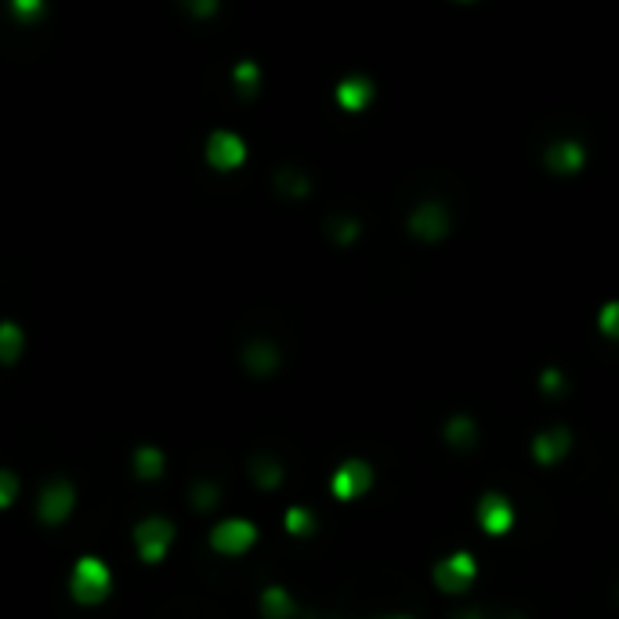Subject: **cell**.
Here are the masks:
<instances>
[{
    "instance_id": "3",
    "label": "cell",
    "mask_w": 619,
    "mask_h": 619,
    "mask_svg": "<svg viewBox=\"0 0 619 619\" xmlns=\"http://www.w3.org/2000/svg\"><path fill=\"white\" fill-rule=\"evenodd\" d=\"M478 576V562L471 551H453L446 554L442 562H435V569H431V580H435V587L446 594H464L471 583H475Z\"/></svg>"
},
{
    "instance_id": "20",
    "label": "cell",
    "mask_w": 619,
    "mask_h": 619,
    "mask_svg": "<svg viewBox=\"0 0 619 619\" xmlns=\"http://www.w3.org/2000/svg\"><path fill=\"white\" fill-rule=\"evenodd\" d=\"M163 453L156 446H138L134 449V475L138 478H160L163 475Z\"/></svg>"
},
{
    "instance_id": "16",
    "label": "cell",
    "mask_w": 619,
    "mask_h": 619,
    "mask_svg": "<svg viewBox=\"0 0 619 619\" xmlns=\"http://www.w3.org/2000/svg\"><path fill=\"white\" fill-rule=\"evenodd\" d=\"M283 464L276 457H268V453H258V457H250V478H254V486L272 493V489L283 486Z\"/></svg>"
},
{
    "instance_id": "13",
    "label": "cell",
    "mask_w": 619,
    "mask_h": 619,
    "mask_svg": "<svg viewBox=\"0 0 619 619\" xmlns=\"http://www.w3.org/2000/svg\"><path fill=\"white\" fill-rule=\"evenodd\" d=\"M279 362H283V355H279L276 341H268V337H258V341H250L243 348V366L254 377H272L279 370Z\"/></svg>"
},
{
    "instance_id": "29",
    "label": "cell",
    "mask_w": 619,
    "mask_h": 619,
    "mask_svg": "<svg viewBox=\"0 0 619 619\" xmlns=\"http://www.w3.org/2000/svg\"><path fill=\"white\" fill-rule=\"evenodd\" d=\"M453 619H489V616H486V609H475V605H471V609L453 612Z\"/></svg>"
},
{
    "instance_id": "1",
    "label": "cell",
    "mask_w": 619,
    "mask_h": 619,
    "mask_svg": "<svg viewBox=\"0 0 619 619\" xmlns=\"http://www.w3.org/2000/svg\"><path fill=\"white\" fill-rule=\"evenodd\" d=\"M69 591L80 605H102L113 591V572L102 558L95 554H84L77 565H73V576H69Z\"/></svg>"
},
{
    "instance_id": "12",
    "label": "cell",
    "mask_w": 619,
    "mask_h": 619,
    "mask_svg": "<svg viewBox=\"0 0 619 619\" xmlns=\"http://www.w3.org/2000/svg\"><path fill=\"white\" fill-rule=\"evenodd\" d=\"M373 80L370 77H362V73H352V77H344L341 84L334 87V98L337 105H341L344 113H366L373 102Z\"/></svg>"
},
{
    "instance_id": "25",
    "label": "cell",
    "mask_w": 619,
    "mask_h": 619,
    "mask_svg": "<svg viewBox=\"0 0 619 619\" xmlns=\"http://www.w3.org/2000/svg\"><path fill=\"white\" fill-rule=\"evenodd\" d=\"M598 330H601V337L619 341V301H605V305L598 308Z\"/></svg>"
},
{
    "instance_id": "11",
    "label": "cell",
    "mask_w": 619,
    "mask_h": 619,
    "mask_svg": "<svg viewBox=\"0 0 619 619\" xmlns=\"http://www.w3.org/2000/svg\"><path fill=\"white\" fill-rule=\"evenodd\" d=\"M533 460L540 467H554V464H562L565 457H569V449H572V431L569 428H547L540 431V435H533Z\"/></svg>"
},
{
    "instance_id": "9",
    "label": "cell",
    "mask_w": 619,
    "mask_h": 619,
    "mask_svg": "<svg viewBox=\"0 0 619 619\" xmlns=\"http://www.w3.org/2000/svg\"><path fill=\"white\" fill-rule=\"evenodd\" d=\"M475 518H478V525H482V533H489V536H504L515 529V507H511V500H507L504 493L478 496Z\"/></svg>"
},
{
    "instance_id": "23",
    "label": "cell",
    "mask_w": 619,
    "mask_h": 619,
    "mask_svg": "<svg viewBox=\"0 0 619 619\" xmlns=\"http://www.w3.org/2000/svg\"><path fill=\"white\" fill-rule=\"evenodd\" d=\"M283 522H286V533L290 536H312L315 533V515L308 511V507H290Z\"/></svg>"
},
{
    "instance_id": "21",
    "label": "cell",
    "mask_w": 619,
    "mask_h": 619,
    "mask_svg": "<svg viewBox=\"0 0 619 619\" xmlns=\"http://www.w3.org/2000/svg\"><path fill=\"white\" fill-rule=\"evenodd\" d=\"M536 388H540L547 399H562L565 391H569V377H565V370H558V366H543L540 377H536Z\"/></svg>"
},
{
    "instance_id": "27",
    "label": "cell",
    "mask_w": 619,
    "mask_h": 619,
    "mask_svg": "<svg viewBox=\"0 0 619 619\" xmlns=\"http://www.w3.org/2000/svg\"><path fill=\"white\" fill-rule=\"evenodd\" d=\"M15 496H19V475L8 471V467H0V507H11Z\"/></svg>"
},
{
    "instance_id": "22",
    "label": "cell",
    "mask_w": 619,
    "mask_h": 619,
    "mask_svg": "<svg viewBox=\"0 0 619 619\" xmlns=\"http://www.w3.org/2000/svg\"><path fill=\"white\" fill-rule=\"evenodd\" d=\"M232 80H236V87L243 95H254L261 87V66L254 58H243V62H236V69H232Z\"/></svg>"
},
{
    "instance_id": "5",
    "label": "cell",
    "mask_w": 619,
    "mask_h": 619,
    "mask_svg": "<svg viewBox=\"0 0 619 619\" xmlns=\"http://www.w3.org/2000/svg\"><path fill=\"white\" fill-rule=\"evenodd\" d=\"M258 543V525L247 518H225L210 529V547L218 554H247Z\"/></svg>"
},
{
    "instance_id": "10",
    "label": "cell",
    "mask_w": 619,
    "mask_h": 619,
    "mask_svg": "<svg viewBox=\"0 0 619 619\" xmlns=\"http://www.w3.org/2000/svg\"><path fill=\"white\" fill-rule=\"evenodd\" d=\"M247 160V142L236 131H214L207 138V163L214 171H236Z\"/></svg>"
},
{
    "instance_id": "28",
    "label": "cell",
    "mask_w": 619,
    "mask_h": 619,
    "mask_svg": "<svg viewBox=\"0 0 619 619\" xmlns=\"http://www.w3.org/2000/svg\"><path fill=\"white\" fill-rule=\"evenodd\" d=\"M189 11H192V15H214V11H218V4H214V0H203V4H189Z\"/></svg>"
},
{
    "instance_id": "6",
    "label": "cell",
    "mask_w": 619,
    "mask_h": 619,
    "mask_svg": "<svg viewBox=\"0 0 619 619\" xmlns=\"http://www.w3.org/2000/svg\"><path fill=\"white\" fill-rule=\"evenodd\" d=\"M73 507H77V489L69 486L66 478H55V482H48V486L40 489L37 515L44 525H62L73 515Z\"/></svg>"
},
{
    "instance_id": "18",
    "label": "cell",
    "mask_w": 619,
    "mask_h": 619,
    "mask_svg": "<svg viewBox=\"0 0 619 619\" xmlns=\"http://www.w3.org/2000/svg\"><path fill=\"white\" fill-rule=\"evenodd\" d=\"M276 192L279 196H286V200H305L308 192H312V181H308L305 171H297V167H279Z\"/></svg>"
},
{
    "instance_id": "2",
    "label": "cell",
    "mask_w": 619,
    "mask_h": 619,
    "mask_svg": "<svg viewBox=\"0 0 619 619\" xmlns=\"http://www.w3.org/2000/svg\"><path fill=\"white\" fill-rule=\"evenodd\" d=\"M406 229H410V236L420 239V243H442V239L453 232V214H449L446 203L424 200V203H417V207L410 210Z\"/></svg>"
},
{
    "instance_id": "30",
    "label": "cell",
    "mask_w": 619,
    "mask_h": 619,
    "mask_svg": "<svg viewBox=\"0 0 619 619\" xmlns=\"http://www.w3.org/2000/svg\"><path fill=\"white\" fill-rule=\"evenodd\" d=\"M377 619H413V616H377Z\"/></svg>"
},
{
    "instance_id": "31",
    "label": "cell",
    "mask_w": 619,
    "mask_h": 619,
    "mask_svg": "<svg viewBox=\"0 0 619 619\" xmlns=\"http://www.w3.org/2000/svg\"><path fill=\"white\" fill-rule=\"evenodd\" d=\"M308 619H312V616H308Z\"/></svg>"
},
{
    "instance_id": "19",
    "label": "cell",
    "mask_w": 619,
    "mask_h": 619,
    "mask_svg": "<svg viewBox=\"0 0 619 619\" xmlns=\"http://www.w3.org/2000/svg\"><path fill=\"white\" fill-rule=\"evenodd\" d=\"M22 348H26V334H22L19 323H0V362H19Z\"/></svg>"
},
{
    "instance_id": "14",
    "label": "cell",
    "mask_w": 619,
    "mask_h": 619,
    "mask_svg": "<svg viewBox=\"0 0 619 619\" xmlns=\"http://www.w3.org/2000/svg\"><path fill=\"white\" fill-rule=\"evenodd\" d=\"M442 439H446V446L464 453V449H471L478 442V420L467 417V413H453L446 420V428H442Z\"/></svg>"
},
{
    "instance_id": "4",
    "label": "cell",
    "mask_w": 619,
    "mask_h": 619,
    "mask_svg": "<svg viewBox=\"0 0 619 619\" xmlns=\"http://www.w3.org/2000/svg\"><path fill=\"white\" fill-rule=\"evenodd\" d=\"M171 543H174V525L167 522V518L153 515L134 525V547H138V558H142V562H149V565L163 562L167 551H171Z\"/></svg>"
},
{
    "instance_id": "26",
    "label": "cell",
    "mask_w": 619,
    "mask_h": 619,
    "mask_svg": "<svg viewBox=\"0 0 619 619\" xmlns=\"http://www.w3.org/2000/svg\"><path fill=\"white\" fill-rule=\"evenodd\" d=\"M11 15L29 26L33 19H40V15H44V0H11Z\"/></svg>"
},
{
    "instance_id": "15",
    "label": "cell",
    "mask_w": 619,
    "mask_h": 619,
    "mask_svg": "<svg viewBox=\"0 0 619 619\" xmlns=\"http://www.w3.org/2000/svg\"><path fill=\"white\" fill-rule=\"evenodd\" d=\"M261 616L265 619H294L297 616V601L290 598L286 587L272 583V587L261 591Z\"/></svg>"
},
{
    "instance_id": "17",
    "label": "cell",
    "mask_w": 619,
    "mask_h": 619,
    "mask_svg": "<svg viewBox=\"0 0 619 619\" xmlns=\"http://www.w3.org/2000/svg\"><path fill=\"white\" fill-rule=\"evenodd\" d=\"M326 236H330V243H337V247H352L362 236V221L355 218V214H334V218L326 221Z\"/></svg>"
},
{
    "instance_id": "8",
    "label": "cell",
    "mask_w": 619,
    "mask_h": 619,
    "mask_svg": "<svg viewBox=\"0 0 619 619\" xmlns=\"http://www.w3.org/2000/svg\"><path fill=\"white\" fill-rule=\"evenodd\" d=\"M373 489V467L366 460H344L330 478V493L337 500H359Z\"/></svg>"
},
{
    "instance_id": "7",
    "label": "cell",
    "mask_w": 619,
    "mask_h": 619,
    "mask_svg": "<svg viewBox=\"0 0 619 619\" xmlns=\"http://www.w3.org/2000/svg\"><path fill=\"white\" fill-rule=\"evenodd\" d=\"M543 167L551 174H562V178H572L587 167V145L580 138H554L547 149H543Z\"/></svg>"
},
{
    "instance_id": "24",
    "label": "cell",
    "mask_w": 619,
    "mask_h": 619,
    "mask_svg": "<svg viewBox=\"0 0 619 619\" xmlns=\"http://www.w3.org/2000/svg\"><path fill=\"white\" fill-rule=\"evenodd\" d=\"M218 504H221L218 482H196V486H192V507H196V511H214Z\"/></svg>"
}]
</instances>
